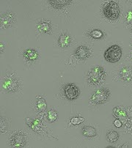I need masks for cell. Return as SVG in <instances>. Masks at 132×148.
I'll return each mask as SVG.
<instances>
[{
    "label": "cell",
    "mask_w": 132,
    "mask_h": 148,
    "mask_svg": "<svg viewBox=\"0 0 132 148\" xmlns=\"http://www.w3.org/2000/svg\"><path fill=\"white\" fill-rule=\"evenodd\" d=\"M107 73L103 67L97 65L92 68L87 75V82L90 86L100 85L105 81Z\"/></svg>",
    "instance_id": "cell-1"
},
{
    "label": "cell",
    "mask_w": 132,
    "mask_h": 148,
    "mask_svg": "<svg viewBox=\"0 0 132 148\" xmlns=\"http://www.w3.org/2000/svg\"><path fill=\"white\" fill-rule=\"evenodd\" d=\"M1 87L5 92H17L21 89V83L14 73H8L2 79Z\"/></svg>",
    "instance_id": "cell-2"
},
{
    "label": "cell",
    "mask_w": 132,
    "mask_h": 148,
    "mask_svg": "<svg viewBox=\"0 0 132 148\" xmlns=\"http://www.w3.org/2000/svg\"><path fill=\"white\" fill-rule=\"evenodd\" d=\"M113 116L119 119L122 123L124 131L127 134H132V119L128 117L126 109L122 106H118L113 108Z\"/></svg>",
    "instance_id": "cell-3"
},
{
    "label": "cell",
    "mask_w": 132,
    "mask_h": 148,
    "mask_svg": "<svg viewBox=\"0 0 132 148\" xmlns=\"http://www.w3.org/2000/svg\"><path fill=\"white\" fill-rule=\"evenodd\" d=\"M111 92L107 88H100L94 92L90 97L89 102L92 106L101 105L109 100Z\"/></svg>",
    "instance_id": "cell-4"
},
{
    "label": "cell",
    "mask_w": 132,
    "mask_h": 148,
    "mask_svg": "<svg viewBox=\"0 0 132 148\" xmlns=\"http://www.w3.org/2000/svg\"><path fill=\"white\" fill-rule=\"evenodd\" d=\"M8 144L11 147H24L27 145V134L23 131H13L10 136Z\"/></svg>",
    "instance_id": "cell-5"
},
{
    "label": "cell",
    "mask_w": 132,
    "mask_h": 148,
    "mask_svg": "<svg viewBox=\"0 0 132 148\" xmlns=\"http://www.w3.org/2000/svg\"><path fill=\"white\" fill-rule=\"evenodd\" d=\"M104 15L110 21H115L120 15V9L119 5L115 1H109L103 8Z\"/></svg>",
    "instance_id": "cell-6"
},
{
    "label": "cell",
    "mask_w": 132,
    "mask_h": 148,
    "mask_svg": "<svg viewBox=\"0 0 132 148\" xmlns=\"http://www.w3.org/2000/svg\"><path fill=\"white\" fill-rule=\"evenodd\" d=\"M123 51L118 45H112L105 51L104 54L106 61L109 63L118 62L122 57Z\"/></svg>",
    "instance_id": "cell-7"
},
{
    "label": "cell",
    "mask_w": 132,
    "mask_h": 148,
    "mask_svg": "<svg viewBox=\"0 0 132 148\" xmlns=\"http://www.w3.org/2000/svg\"><path fill=\"white\" fill-rule=\"evenodd\" d=\"M26 123H27V125L37 134H39L40 135L43 136H46L49 135L48 133L45 131L43 125L42 124V122L39 119L27 118L26 120Z\"/></svg>",
    "instance_id": "cell-8"
},
{
    "label": "cell",
    "mask_w": 132,
    "mask_h": 148,
    "mask_svg": "<svg viewBox=\"0 0 132 148\" xmlns=\"http://www.w3.org/2000/svg\"><path fill=\"white\" fill-rule=\"evenodd\" d=\"M64 95L67 99L70 101H74L80 95V90L74 84H68L63 88Z\"/></svg>",
    "instance_id": "cell-9"
},
{
    "label": "cell",
    "mask_w": 132,
    "mask_h": 148,
    "mask_svg": "<svg viewBox=\"0 0 132 148\" xmlns=\"http://www.w3.org/2000/svg\"><path fill=\"white\" fill-rule=\"evenodd\" d=\"M16 21V15L12 12H7L1 16V28L8 29L11 27Z\"/></svg>",
    "instance_id": "cell-10"
},
{
    "label": "cell",
    "mask_w": 132,
    "mask_h": 148,
    "mask_svg": "<svg viewBox=\"0 0 132 148\" xmlns=\"http://www.w3.org/2000/svg\"><path fill=\"white\" fill-rule=\"evenodd\" d=\"M92 55V50L86 46H80L75 51V56L80 60H85Z\"/></svg>",
    "instance_id": "cell-11"
},
{
    "label": "cell",
    "mask_w": 132,
    "mask_h": 148,
    "mask_svg": "<svg viewBox=\"0 0 132 148\" xmlns=\"http://www.w3.org/2000/svg\"><path fill=\"white\" fill-rule=\"evenodd\" d=\"M119 77L122 82H132V67L129 65L123 67L119 71Z\"/></svg>",
    "instance_id": "cell-12"
},
{
    "label": "cell",
    "mask_w": 132,
    "mask_h": 148,
    "mask_svg": "<svg viewBox=\"0 0 132 148\" xmlns=\"http://www.w3.org/2000/svg\"><path fill=\"white\" fill-rule=\"evenodd\" d=\"M71 38L68 34L63 33L58 38V45L62 49L69 47L71 43Z\"/></svg>",
    "instance_id": "cell-13"
},
{
    "label": "cell",
    "mask_w": 132,
    "mask_h": 148,
    "mask_svg": "<svg viewBox=\"0 0 132 148\" xmlns=\"http://www.w3.org/2000/svg\"><path fill=\"white\" fill-rule=\"evenodd\" d=\"M98 134V131L93 126H85L82 128V135L87 138H91V137L96 136Z\"/></svg>",
    "instance_id": "cell-14"
},
{
    "label": "cell",
    "mask_w": 132,
    "mask_h": 148,
    "mask_svg": "<svg viewBox=\"0 0 132 148\" xmlns=\"http://www.w3.org/2000/svg\"><path fill=\"white\" fill-rule=\"evenodd\" d=\"M38 56L39 54H38V51L35 49H27L24 53V58L27 61H35L38 58Z\"/></svg>",
    "instance_id": "cell-15"
},
{
    "label": "cell",
    "mask_w": 132,
    "mask_h": 148,
    "mask_svg": "<svg viewBox=\"0 0 132 148\" xmlns=\"http://www.w3.org/2000/svg\"><path fill=\"white\" fill-rule=\"evenodd\" d=\"M38 27L40 32H41L43 33L49 34L50 33L51 30H52V24L49 21H43L40 22L38 24Z\"/></svg>",
    "instance_id": "cell-16"
},
{
    "label": "cell",
    "mask_w": 132,
    "mask_h": 148,
    "mask_svg": "<svg viewBox=\"0 0 132 148\" xmlns=\"http://www.w3.org/2000/svg\"><path fill=\"white\" fill-rule=\"evenodd\" d=\"M106 137H107V140L109 143H115L119 139L120 136L117 131H114V130H109L107 131Z\"/></svg>",
    "instance_id": "cell-17"
},
{
    "label": "cell",
    "mask_w": 132,
    "mask_h": 148,
    "mask_svg": "<svg viewBox=\"0 0 132 148\" xmlns=\"http://www.w3.org/2000/svg\"><path fill=\"white\" fill-rule=\"evenodd\" d=\"M37 109H38L39 112H44L46 111V108H47V104H46V101L45 98H42L41 96H38L37 98V103H36Z\"/></svg>",
    "instance_id": "cell-18"
},
{
    "label": "cell",
    "mask_w": 132,
    "mask_h": 148,
    "mask_svg": "<svg viewBox=\"0 0 132 148\" xmlns=\"http://www.w3.org/2000/svg\"><path fill=\"white\" fill-rule=\"evenodd\" d=\"M72 1H61V0H57V1H54V0H52V1H49V4L52 5V7H54L56 9H61L63 7L68 5V4L71 3Z\"/></svg>",
    "instance_id": "cell-19"
},
{
    "label": "cell",
    "mask_w": 132,
    "mask_h": 148,
    "mask_svg": "<svg viewBox=\"0 0 132 148\" xmlns=\"http://www.w3.org/2000/svg\"><path fill=\"white\" fill-rule=\"evenodd\" d=\"M1 127H0V129H1V134H5V133L8 131V128H9L10 123L8 122V120H7L5 117H1Z\"/></svg>",
    "instance_id": "cell-20"
},
{
    "label": "cell",
    "mask_w": 132,
    "mask_h": 148,
    "mask_svg": "<svg viewBox=\"0 0 132 148\" xmlns=\"http://www.w3.org/2000/svg\"><path fill=\"white\" fill-rule=\"evenodd\" d=\"M104 34L101 30L100 29H93L89 33V36L93 39L98 40L101 39L104 37Z\"/></svg>",
    "instance_id": "cell-21"
},
{
    "label": "cell",
    "mask_w": 132,
    "mask_h": 148,
    "mask_svg": "<svg viewBox=\"0 0 132 148\" xmlns=\"http://www.w3.org/2000/svg\"><path fill=\"white\" fill-rule=\"evenodd\" d=\"M47 118L49 120V121L51 122V123H53V122L56 121L58 119L57 112L54 110V109H50L47 113Z\"/></svg>",
    "instance_id": "cell-22"
},
{
    "label": "cell",
    "mask_w": 132,
    "mask_h": 148,
    "mask_svg": "<svg viewBox=\"0 0 132 148\" xmlns=\"http://www.w3.org/2000/svg\"><path fill=\"white\" fill-rule=\"evenodd\" d=\"M85 120V119L84 117H73V118L71 119L70 120V126L71 125H79L81 123H83L84 121Z\"/></svg>",
    "instance_id": "cell-23"
},
{
    "label": "cell",
    "mask_w": 132,
    "mask_h": 148,
    "mask_svg": "<svg viewBox=\"0 0 132 148\" xmlns=\"http://www.w3.org/2000/svg\"><path fill=\"white\" fill-rule=\"evenodd\" d=\"M125 20H126V23L127 24H132V10H129L126 15L125 17Z\"/></svg>",
    "instance_id": "cell-24"
},
{
    "label": "cell",
    "mask_w": 132,
    "mask_h": 148,
    "mask_svg": "<svg viewBox=\"0 0 132 148\" xmlns=\"http://www.w3.org/2000/svg\"><path fill=\"white\" fill-rule=\"evenodd\" d=\"M113 124L115 125V127H116L117 128H120L123 127V123H122V122L119 119L115 118V120L113 122Z\"/></svg>",
    "instance_id": "cell-25"
},
{
    "label": "cell",
    "mask_w": 132,
    "mask_h": 148,
    "mask_svg": "<svg viewBox=\"0 0 132 148\" xmlns=\"http://www.w3.org/2000/svg\"><path fill=\"white\" fill-rule=\"evenodd\" d=\"M126 113H127L128 117H129V118L132 119V106H128L127 109H126Z\"/></svg>",
    "instance_id": "cell-26"
},
{
    "label": "cell",
    "mask_w": 132,
    "mask_h": 148,
    "mask_svg": "<svg viewBox=\"0 0 132 148\" xmlns=\"http://www.w3.org/2000/svg\"><path fill=\"white\" fill-rule=\"evenodd\" d=\"M5 51V46H4V44L2 43H1V53H3Z\"/></svg>",
    "instance_id": "cell-27"
},
{
    "label": "cell",
    "mask_w": 132,
    "mask_h": 148,
    "mask_svg": "<svg viewBox=\"0 0 132 148\" xmlns=\"http://www.w3.org/2000/svg\"><path fill=\"white\" fill-rule=\"evenodd\" d=\"M121 148H126V147H129V144L126 143V144H123V145H121L120 146Z\"/></svg>",
    "instance_id": "cell-28"
},
{
    "label": "cell",
    "mask_w": 132,
    "mask_h": 148,
    "mask_svg": "<svg viewBox=\"0 0 132 148\" xmlns=\"http://www.w3.org/2000/svg\"><path fill=\"white\" fill-rule=\"evenodd\" d=\"M131 59H132V54H131Z\"/></svg>",
    "instance_id": "cell-29"
},
{
    "label": "cell",
    "mask_w": 132,
    "mask_h": 148,
    "mask_svg": "<svg viewBox=\"0 0 132 148\" xmlns=\"http://www.w3.org/2000/svg\"><path fill=\"white\" fill-rule=\"evenodd\" d=\"M131 46H132V43H131Z\"/></svg>",
    "instance_id": "cell-30"
},
{
    "label": "cell",
    "mask_w": 132,
    "mask_h": 148,
    "mask_svg": "<svg viewBox=\"0 0 132 148\" xmlns=\"http://www.w3.org/2000/svg\"><path fill=\"white\" fill-rule=\"evenodd\" d=\"M131 31H132V28H131Z\"/></svg>",
    "instance_id": "cell-31"
}]
</instances>
